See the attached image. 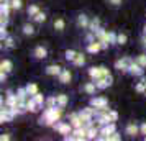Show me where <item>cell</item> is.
Masks as SVG:
<instances>
[{"instance_id": "obj_42", "label": "cell", "mask_w": 146, "mask_h": 141, "mask_svg": "<svg viewBox=\"0 0 146 141\" xmlns=\"http://www.w3.org/2000/svg\"><path fill=\"white\" fill-rule=\"evenodd\" d=\"M108 117H110V120L115 121V123L118 121V112H117V110H112V108H110V112H108Z\"/></svg>"}, {"instance_id": "obj_45", "label": "cell", "mask_w": 146, "mask_h": 141, "mask_svg": "<svg viewBox=\"0 0 146 141\" xmlns=\"http://www.w3.org/2000/svg\"><path fill=\"white\" fill-rule=\"evenodd\" d=\"M10 138H12L10 133H2V134H0V140H2V141H8Z\"/></svg>"}, {"instance_id": "obj_31", "label": "cell", "mask_w": 146, "mask_h": 141, "mask_svg": "<svg viewBox=\"0 0 146 141\" xmlns=\"http://www.w3.org/2000/svg\"><path fill=\"white\" fill-rule=\"evenodd\" d=\"M31 97L35 99V102H36V103H38L40 107H44V103H46V97H44L43 94H40V92H38V94L31 95Z\"/></svg>"}, {"instance_id": "obj_32", "label": "cell", "mask_w": 146, "mask_h": 141, "mask_svg": "<svg viewBox=\"0 0 146 141\" xmlns=\"http://www.w3.org/2000/svg\"><path fill=\"white\" fill-rule=\"evenodd\" d=\"M128 43V36L125 33H118L117 34V46H125Z\"/></svg>"}, {"instance_id": "obj_14", "label": "cell", "mask_w": 146, "mask_h": 141, "mask_svg": "<svg viewBox=\"0 0 146 141\" xmlns=\"http://www.w3.org/2000/svg\"><path fill=\"white\" fill-rule=\"evenodd\" d=\"M61 71H62V67H61L59 64H49V66L44 69L46 75H51V77H58V75L61 74Z\"/></svg>"}, {"instance_id": "obj_5", "label": "cell", "mask_w": 146, "mask_h": 141, "mask_svg": "<svg viewBox=\"0 0 146 141\" xmlns=\"http://www.w3.org/2000/svg\"><path fill=\"white\" fill-rule=\"evenodd\" d=\"M128 74L133 75V77H143V75H145V67L139 66L138 62L133 59L131 62H130V66H128Z\"/></svg>"}, {"instance_id": "obj_40", "label": "cell", "mask_w": 146, "mask_h": 141, "mask_svg": "<svg viewBox=\"0 0 146 141\" xmlns=\"http://www.w3.org/2000/svg\"><path fill=\"white\" fill-rule=\"evenodd\" d=\"M120 140H121V134H120L118 131H113V133L107 138V141H120Z\"/></svg>"}, {"instance_id": "obj_36", "label": "cell", "mask_w": 146, "mask_h": 141, "mask_svg": "<svg viewBox=\"0 0 146 141\" xmlns=\"http://www.w3.org/2000/svg\"><path fill=\"white\" fill-rule=\"evenodd\" d=\"M38 12H41L38 5H30V7H28V10H27V13H28V17H30V18H33Z\"/></svg>"}, {"instance_id": "obj_26", "label": "cell", "mask_w": 146, "mask_h": 141, "mask_svg": "<svg viewBox=\"0 0 146 141\" xmlns=\"http://www.w3.org/2000/svg\"><path fill=\"white\" fill-rule=\"evenodd\" d=\"M135 92H138V94H146V77H141L139 82L135 84Z\"/></svg>"}, {"instance_id": "obj_15", "label": "cell", "mask_w": 146, "mask_h": 141, "mask_svg": "<svg viewBox=\"0 0 146 141\" xmlns=\"http://www.w3.org/2000/svg\"><path fill=\"white\" fill-rule=\"evenodd\" d=\"M72 134H74V138H76V141H84V140H87V128L86 126L74 128Z\"/></svg>"}, {"instance_id": "obj_49", "label": "cell", "mask_w": 146, "mask_h": 141, "mask_svg": "<svg viewBox=\"0 0 146 141\" xmlns=\"http://www.w3.org/2000/svg\"><path fill=\"white\" fill-rule=\"evenodd\" d=\"M143 34H146V25H145V28H143Z\"/></svg>"}, {"instance_id": "obj_16", "label": "cell", "mask_w": 146, "mask_h": 141, "mask_svg": "<svg viewBox=\"0 0 146 141\" xmlns=\"http://www.w3.org/2000/svg\"><path fill=\"white\" fill-rule=\"evenodd\" d=\"M53 28H54V31H56V33H62V31L66 30V20H64L62 17H58V18H54Z\"/></svg>"}, {"instance_id": "obj_24", "label": "cell", "mask_w": 146, "mask_h": 141, "mask_svg": "<svg viewBox=\"0 0 146 141\" xmlns=\"http://www.w3.org/2000/svg\"><path fill=\"white\" fill-rule=\"evenodd\" d=\"M87 74H89V77H90V81H97L100 75H102V72H100V66L90 67V69L87 71Z\"/></svg>"}, {"instance_id": "obj_34", "label": "cell", "mask_w": 146, "mask_h": 141, "mask_svg": "<svg viewBox=\"0 0 146 141\" xmlns=\"http://www.w3.org/2000/svg\"><path fill=\"white\" fill-rule=\"evenodd\" d=\"M10 5H12V10L20 12L21 8H23V0H10Z\"/></svg>"}, {"instance_id": "obj_37", "label": "cell", "mask_w": 146, "mask_h": 141, "mask_svg": "<svg viewBox=\"0 0 146 141\" xmlns=\"http://www.w3.org/2000/svg\"><path fill=\"white\" fill-rule=\"evenodd\" d=\"M135 61L138 62L139 66H143L146 69V53H143V54H138L136 58H135Z\"/></svg>"}, {"instance_id": "obj_10", "label": "cell", "mask_w": 146, "mask_h": 141, "mask_svg": "<svg viewBox=\"0 0 146 141\" xmlns=\"http://www.w3.org/2000/svg\"><path fill=\"white\" fill-rule=\"evenodd\" d=\"M90 105L95 108H104L108 105V99L105 97H99V95H92L90 97Z\"/></svg>"}, {"instance_id": "obj_46", "label": "cell", "mask_w": 146, "mask_h": 141, "mask_svg": "<svg viewBox=\"0 0 146 141\" xmlns=\"http://www.w3.org/2000/svg\"><path fill=\"white\" fill-rule=\"evenodd\" d=\"M7 77H8V74H7V72L0 71V82H5V81H7Z\"/></svg>"}, {"instance_id": "obj_28", "label": "cell", "mask_w": 146, "mask_h": 141, "mask_svg": "<svg viewBox=\"0 0 146 141\" xmlns=\"http://www.w3.org/2000/svg\"><path fill=\"white\" fill-rule=\"evenodd\" d=\"M56 97H58V105L62 107V108H66L67 103H69V97H67V94H58Z\"/></svg>"}, {"instance_id": "obj_30", "label": "cell", "mask_w": 146, "mask_h": 141, "mask_svg": "<svg viewBox=\"0 0 146 141\" xmlns=\"http://www.w3.org/2000/svg\"><path fill=\"white\" fill-rule=\"evenodd\" d=\"M10 10H12V5H10V2L0 3V15H8V17H10Z\"/></svg>"}, {"instance_id": "obj_12", "label": "cell", "mask_w": 146, "mask_h": 141, "mask_svg": "<svg viewBox=\"0 0 146 141\" xmlns=\"http://www.w3.org/2000/svg\"><path fill=\"white\" fill-rule=\"evenodd\" d=\"M2 103H5L8 107H17V105H18V95L13 94L12 90H7V94H5V102H2Z\"/></svg>"}, {"instance_id": "obj_6", "label": "cell", "mask_w": 146, "mask_h": 141, "mask_svg": "<svg viewBox=\"0 0 146 141\" xmlns=\"http://www.w3.org/2000/svg\"><path fill=\"white\" fill-rule=\"evenodd\" d=\"M31 56H33V59H36V61L46 59V58H48V48H46V46H43V44H38V46L33 49Z\"/></svg>"}, {"instance_id": "obj_2", "label": "cell", "mask_w": 146, "mask_h": 141, "mask_svg": "<svg viewBox=\"0 0 146 141\" xmlns=\"http://www.w3.org/2000/svg\"><path fill=\"white\" fill-rule=\"evenodd\" d=\"M53 128H54V131H58V133L61 134V136H66V134H71L72 133V125H71V123H69V120L67 121H56V123H54L53 125Z\"/></svg>"}, {"instance_id": "obj_17", "label": "cell", "mask_w": 146, "mask_h": 141, "mask_svg": "<svg viewBox=\"0 0 146 141\" xmlns=\"http://www.w3.org/2000/svg\"><path fill=\"white\" fill-rule=\"evenodd\" d=\"M67 120H69V123L72 125V128H80V126H84V121H82V118L79 117V112H77V113H71Z\"/></svg>"}, {"instance_id": "obj_13", "label": "cell", "mask_w": 146, "mask_h": 141, "mask_svg": "<svg viewBox=\"0 0 146 141\" xmlns=\"http://www.w3.org/2000/svg\"><path fill=\"white\" fill-rule=\"evenodd\" d=\"M71 81H72V72H71L69 69H62V71H61V74L58 75V82L66 85V84H69Z\"/></svg>"}, {"instance_id": "obj_4", "label": "cell", "mask_w": 146, "mask_h": 141, "mask_svg": "<svg viewBox=\"0 0 146 141\" xmlns=\"http://www.w3.org/2000/svg\"><path fill=\"white\" fill-rule=\"evenodd\" d=\"M131 58L130 56H123V58H120V59L115 61V69L121 72V74H128V66H130V62H131Z\"/></svg>"}, {"instance_id": "obj_3", "label": "cell", "mask_w": 146, "mask_h": 141, "mask_svg": "<svg viewBox=\"0 0 146 141\" xmlns=\"http://www.w3.org/2000/svg\"><path fill=\"white\" fill-rule=\"evenodd\" d=\"M113 131H117L115 121H110V123H107V125H102V126H100V134H99V138H97V140L107 141V138H108Z\"/></svg>"}, {"instance_id": "obj_25", "label": "cell", "mask_w": 146, "mask_h": 141, "mask_svg": "<svg viewBox=\"0 0 146 141\" xmlns=\"http://www.w3.org/2000/svg\"><path fill=\"white\" fill-rule=\"evenodd\" d=\"M21 33L25 34V36H33L35 33H36V30H35V26L31 25V23H23V26H21Z\"/></svg>"}, {"instance_id": "obj_47", "label": "cell", "mask_w": 146, "mask_h": 141, "mask_svg": "<svg viewBox=\"0 0 146 141\" xmlns=\"http://www.w3.org/2000/svg\"><path fill=\"white\" fill-rule=\"evenodd\" d=\"M141 46L146 49V34H143V36H141Z\"/></svg>"}, {"instance_id": "obj_50", "label": "cell", "mask_w": 146, "mask_h": 141, "mask_svg": "<svg viewBox=\"0 0 146 141\" xmlns=\"http://www.w3.org/2000/svg\"><path fill=\"white\" fill-rule=\"evenodd\" d=\"M145 140H146V136H145Z\"/></svg>"}, {"instance_id": "obj_20", "label": "cell", "mask_w": 146, "mask_h": 141, "mask_svg": "<svg viewBox=\"0 0 146 141\" xmlns=\"http://www.w3.org/2000/svg\"><path fill=\"white\" fill-rule=\"evenodd\" d=\"M15 46H17V43H15L13 36H10V34H8L5 40H2V48H3L5 51H10V49H13Z\"/></svg>"}, {"instance_id": "obj_29", "label": "cell", "mask_w": 146, "mask_h": 141, "mask_svg": "<svg viewBox=\"0 0 146 141\" xmlns=\"http://www.w3.org/2000/svg\"><path fill=\"white\" fill-rule=\"evenodd\" d=\"M25 87H27V90H28V94H30V95H35V94H38V92H40L36 82H28Z\"/></svg>"}, {"instance_id": "obj_27", "label": "cell", "mask_w": 146, "mask_h": 141, "mask_svg": "<svg viewBox=\"0 0 146 141\" xmlns=\"http://www.w3.org/2000/svg\"><path fill=\"white\" fill-rule=\"evenodd\" d=\"M31 20H33L35 23H38V25H43V23H44V21L48 20V15L44 13L43 10H41V12H38V13L35 15V17L31 18Z\"/></svg>"}, {"instance_id": "obj_21", "label": "cell", "mask_w": 146, "mask_h": 141, "mask_svg": "<svg viewBox=\"0 0 146 141\" xmlns=\"http://www.w3.org/2000/svg\"><path fill=\"white\" fill-rule=\"evenodd\" d=\"M0 71H3V72L10 74V72L13 71V62H12L10 59H2L0 61Z\"/></svg>"}, {"instance_id": "obj_1", "label": "cell", "mask_w": 146, "mask_h": 141, "mask_svg": "<svg viewBox=\"0 0 146 141\" xmlns=\"http://www.w3.org/2000/svg\"><path fill=\"white\" fill-rule=\"evenodd\" d=\"M61 117H62V107H59V105H56V107H44L43 115L40 118V125L53 126L56 121L61 120Z\"/></svg>"}, {"instance_id": "obj_35", "label": "cell", "mask_w": 146, "mask_h": 141, "mask_svg": "<svg viewBox=\"0 0 146 141\" xmlns=\"http://www.w3.org/2000/svg\"><path fill=\"white\" fill-rule=\"evenodd\" d=\"M58 105V97L56 95H49L46 97V103H44V107H56Z\"/></svg>"}, {"instance_id": "obj_23", "label": "cell", "mask_w": 146, "mask_h": 141, "mask_svg": "<svg viewBox=\"0 0 146 141\" xmlns=\"http://www.w3.org/2000/svg\"><path fill=\"white\" fill-rule=\"evenodd\" d=\"M86 62H87V59H86V56L82 53H77V56H76V59L71 62L74 67H84L86 66Z\"/></svg>"}, {"instance_id": "obj_9", "label": "cell", "mask_w": 146, "mask_h": 141, "mask_svg": "<svg viewBox=\"0 0 146 141\" xmlns=\"http://www.w3.org/2000/svg\"><path fill=\"white\" fill-rule=\"evenodd\" d=\"M125 134L130 138H135L136 134H139V125H136L135 121H130L125 125Z\"/></svg>"}, {"instance_id": "obj_41", "label": "cell", "mask_w": 146, "mask_h": 141, "mask_svg": "<svg viewBox=\"0 0 146 141\" xmlns=\"http://www.w3.org/2000/svg\"><path fill=\"white\" fill-rule=\"evenodd\" d=\"M8 36V30L5 25H0V40H5Z\"/></svg>"}, {"instance_id": "obj_7", "label": "cell", "mask_w": 146, "mask_h": 141, "mask_svg": "<svg viewBox=\"0 0 146 141\" xmlns=\"http://www.w3.org/2000/svg\"><path fill=\"white\" fill-rule=\"evenodd\" d=\"M86 51L89 54H97L100 51H104V48H102V43L99 40H92L86 44Z\"/></svg>"}, {"instance_id": "obj_19", "label": "cell", "mask_w": 146, "mask_h": 141, "mask_svg": "<svg viewBox=\"0 0 146 141\" xmlns=\"http://www.w3.org/2000/svg\"><path fill=\"white\" fill-rule=\"evenodd\" d=\"M82 90H84L87 95H95V92H97L99 89H97V85H95V82L90 81V82H86V84L82 85Z\"/></svg>"}, {"instance_id": "obj_44", "label": "cell", "mask_w": 146, "mask_h": 141, "mask_svg": "<svg viewBox=\"0 0 146 141\" xmlns=\"http://www.w3.org/2000/svg\"><path fill=\"white\" fill-rule=\"evenodd\" d=\"M139 134L146 136V121H143V123L139 125Z\"/></svg>"}, {"instance_id": "obj_38", "label": "cell", "mask_w": 146, "mask_h": 141, "mask_svg": "<svg viewBox=\"0 0 146 141\" xmlns=\"http://www.w3.org/2000/svg\"><path fill=\"white\" fill-rule=\"evenodd\" d=\"M117 34L118 33H115V31H110V30H108V41H110L112 46H117Z\"/></svg>"}, {"instance_id": "obj_11", "label": "cell", "mask_w": 146, "mask_h": 141, "mask_svg": "<svg viewBox=\"0 0 146 141\" xmlns=\"http://www.w3.org/2000/svg\"><path fill=\"white\" fill-rule=\"evenodd\" d=\"M95 82V85H97V89L99 90H104V89H108L110 85L113 84V77H99Z\"/></svg>"}, {"instance_id": "obj_8", "label": "cell", "mask_w": 146, "mask_h": 141, "mask_svg": "<svg viewBox=\"0 0 146 141\" xmlns=\"http://www.w3.org/2000/svg\"><path fill=\"white\" fill-rule=\"evenodd\" d=\"M89 23H90V18L86 13H79L76 17V26L79 28V30H87L89 28Z\"/></svg>"}, {"instance_id": "obj_43", "label": "cell", "mask_w": 146, "mask_h": 141, "mask_svg": "<svg viewBox=\"0 0 146 141\" xmlns=\"http://www.w3.org/2000/svg\"><path fill=\"white\" fill-rule=\"evenodd\" d=\"M8 23V15H0V25H5Z\"/></svg>"}, {"instance_id": "obj_39", "label": "cell", "mask_w": 146, "mask_h": 141, "mask_svg": "<svg viewBox=\"0 0 146 141\" xmlns=\"http://www.w3.org/2000/svg\"><path fill=\"white\" fill-rule=\"evenodd\" d=\"M107 3H108L112 8H120L121 5H123V0H107Z\"/></svg>"}, {"instance_id": "obj_48", "label": "cell", "mask_w": 146, "mask_h": 141, "mask_svg": "<svg viewBox=\"0 0 146 141\" xmlns=\"http://www.w3.org/2000/svg\"><path fill=\"white\" fill-rule=\"evenodd\" d=\"M5 2H10V0H0V3H5Z\"/></svg>"}, {"instance_id": "obj_22", "label": "cell", "mask_w": 146, "mask_h": 141, "mask_svg": "<svg viewBox=\"0 0 146 141\" xmlns=\"http://www.w3.org/2000/svg\"><path fill=\"white\" fill-rule=\"evenodd\" d=\"M100 26H102V21H100V18H99V17H92L87 30H89V31H92V33H95V31H97Z\"/></svg>"}, {"instance_id": "obj_33", "label": "cell", "mask_w": 146, "mask_h": 141, "mask_svg": "<svg viewBox=\"0 0 146 141\" xmlns=\"http://www.w3.org/2000/svg\"><path fill=\"white\" fill-rule=\"evenodd\" d=\"M76 56H77V51H76V49H66V53H64V58H66V61H69V62H72V61L76 59Z\"/></svg>"}, {"instance_id": "obj_18", "label": "cell", "mask_w": 146, "mask_h": 141, "mask_svg": "<svg viewBox=\"0 0 146 141\" xmlns=\"http://www.w3.org/2000/svg\"><path fill=\"white\" fill-rule=\"evenodd\" d=\"M40 108H43V107H40V105L35 102L33 97H28V100H27V110L30 112V113H38V112H40Z\"/></svg>"}]
</instances>
